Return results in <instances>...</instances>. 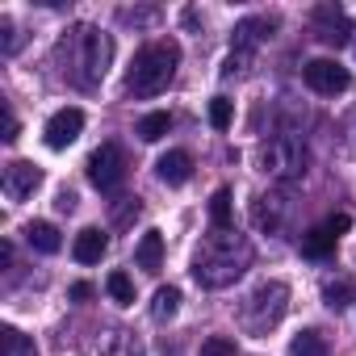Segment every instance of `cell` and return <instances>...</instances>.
Wrapping results in <instances>:
<instances>
[{
    "label": "cell",
    "instance_id": "cell-1",
    "mask_svg": "<svg viewBox=\"0 0 356 356\" xmlns=\"http://www.w3.org/2000/svg\"><path fill=\"white\" fill-rule=\"evenodd\" d=\"M248 264H252V243L243 235L214 231V235L202 239V248L193 256V277L206 289H227L248 273Z\"/></svg>",
    "mask_w": 356,
    "mask_h": 356
},
{
    "label": "cell",
    "instance_id": "cell-2",
    "mask_svg": "<svg viewBox=\"0 0 356 356\" xmlns=\"http://www.w3.org/2000/svg\"><path fill=\"white\" fill-rule=\"evenodd\" d=\"M176 67H181V42H176V38H155V42H147L134 55V63L126 72V92L155 97V92H163L172 84Z\"/></svg>",
    "mask_w": 356,
    "mask_h": 356
},
{
    "label": "cell",
    "instance_id": "cell-3",
    "mask_svg": "<svg viewBox=\"0 0 356 356\" xmlns=\"http://www.w3.org/2000/svg\"><path fill=\"white\" fill-rule=\"evenodd\" d=\"M72 42H76V67H80L76 80L84 88L101 84L105 72H109V63H113V38L105 30H97V26H76L72 30Z\"/></svg>",
    "mask_w": 356,
    "mask_h": 356
},
{
    "label": "cell",
    "instance_id": "cell-4",
    "mask_svg": "<svg viewBox=\"0 0 356 356\" xmlns=\"http://www.w3.org/2000/svg\"><path fill=\"white\" fill-rule=\"evenodd\" d=\"M285 310H289V285L285 281H264V285L252 289V298L243 306V327L264 335L268 327H277L285 318Z\"/></svg>",
    "mask_w": 356,
    "mask_h": 356
},
{
    "label": "cell",
    "instance_id": "cell-5",
    "mask_svg": "<svg viewBox=\"0 0 356 356\" xmlns=\"http://www.w3.org/2000/svg\"><path fill=\"white\" fill-rule=\"evenodd\" d=\"M260 172L273 176V181H298L306 172V147L289 134H277L260 147Z\"/></svg>",
    "mask_w": 356,
    "mask_h": 356
},
{
    "label": "cell",
    "instance_id": "cell-6",
    "mask_svg": "<svg viewBox=\"0 0 356 356\" xmlns=\"http://www.w3.org/2000/svg\"><path fill=\"white\" fill-rule=\"evenodd\" d=\"M122 176H126V155L118 143H101L92 155H88V181L101 189V193H113L122 185Z\"/></svg>",
    "mask_w": 356,
    "mask_h": 356
},
{
    "label": "cell",
    "instance_id": "cell-7",
    "mask_svg": "<svg viewBox=\"0 0 356 356\" xmlns=\"http://www.w3.org/2000/svg\"><path fill=\"white\" fill-rule=\"evenodd\" d=\"M302 80H306L318 97H339V92H348V84H352L348 67H339L335 59H310V63L302 67Z\"/></svg>",
    "mask_w": 356,
    "mask_h": 356
},
{
    "label": "cell",
    "instance_id": "cell-8",
    "mask_svg": "<svg viewBox=\"0 0 356 356\" xmlns=\"http://www.w3.org/2000/svg\"><path fill=\"white\" fill-rule=\"evenodd\" d=\"M80 130H84V113H80L76 105H67V109L51 113V122H47L42 138H47V147H51V151H67V147L80 138Z\"/></svg>",
    "mask_w": 356,
    "mask_h": 356
},
{
    "label": "cell",
    "instance_id": "cell-9",
    "mask_svg": "<svg viewBox=\"0 0 356 356\" xmlns=\"http://www.w3.org/2000/svg\"><path fill=\"white\" fill-rule=\"evenodd\" d=\"M38 185H42V168L38 163H30V159L5 163V197L9 202H26Z\"/></svg>",
    "mask_w": 356,
    "mask_h": 356
},
{
    "label": "cell",
    "instance_id": "cell-10",
    "mask_svg": "<svg viewBox=\"0 0 356 356\" xmlns=\"http://www.w3.org/2000/svg\"><path fill=\"white\" fill-rule=\"evenodd\" d=\"M314 34H318V42H327V47H343V42L352 38V22H348L343 9L318 5V9H314Z\"/></svg>",
    "mask_w": 356,
    "mask_h": 356
},
{
    "label": "cell",
    "instance_id": "cell-11",
    "mask_svg": "<svg viewBox=\"0 0 356 356\" xmlns=\"http://www.w3.org/2000/svg\"><path fill=\"white\" fill-rule=\"evenodd\" d=\"M155 176H159L163 185H185L189 176H193V155L189 151H168V155H159Z\"/></svg>",
    "mask_w": 356,
    "mask_h": 356
},
{
    "label": "cell",
    "instance_id": "cell-12",
    "mask_svg": "<svg viewBox=\"0 0 356 356\" xmlns=\"http://www.w3.org/2000/svg\"><path fill=\"white\" fill-rule=\"evenodd\" d=\"M273 30H277L273 17H243V22L235 26V51H248V55H252V47H256V42H268Z\"/></svg>",
    "mask_w": 356,
    "mask_h": 356
},
{
    "label": "cell",
    "instance_id": "cell-13",
    "mask_svg": "<svg viewBox=\"0 0 356 356\" xmlns=\"http://www.w3.org/2000/svg\"><path fill=\"white\" fill-rule=\"evenodd\" d=\"M105 252H109V239H105L101 227H84V231L76 235V243H72V256H76L80 264H101Z\"/></svg>",
    "mask_w": 356,
    "mask_h": 356
},
{
    "label": "cell",
    "instance_id": "cell-14",
    "mask_svg": "<svg viewBox=\"0 0 356 356\" xmlns=\"http://www.w3.org/2000/svg\"><path fill=\"white\" fill-rule=\"evenodd\" d=\"M134 264H138L143 273H159V268H163V235H159V231H147V235L138 239Z\"/></svg>",
    "mask_w": 356,
    "mask_h": 356
},
{
    "label": "cell",
    "instance_id": "cell-15",
    "mask_svg": "<svg viewBox=\"0 0 356 356\" xmlns=\"http://www.w3.org/2000/svg\"><path fill=\"white\" fill-rule=\"evenodd\" d=\"M26 243H30L34 252H42V256H55V252L63 248V235H59L55 222H30V227H26Z\"/></svg>",
    "mask_w": 356,
    "mask_h": 356
},
{
    "label": "cell",
    "instance_id": "cell-16",
    "mask_svg": "<svg viewBox=\"0 0 356 356\" xmlns=\"http://www.w3.org/2000/svg\"><path fill=\"white\" fill-rule=\"evenodd\" d=\"M0 356H38V348L17 327H5V331H0Z\"/></svg>",
    "mask_w": 356,
    "mask_h": 356
},
{
    "label": "cell",
    "instance_id": "cell-17",
    "mask_svg": "<svg viewBox=\"0 0 356 356\" xmlns=\"http://www.w3.org/2000/svg\"><path fill=\"white\" fill-rule=\"evenodd\" d=\"M176 310H181V289H176V285H163V289H155V302H151V318H155V323H168Z\"/></svg>",
    "mask_w": 356,
    "mask_h": 356
},
{
    "label": "cell",
    "instance_id": "cell-18",
    "mask_svg": "<svg viewBox=\"0 0 356 356\" xmlns=\"http://www.w3.org/2000/svg\"><path fill=\"white\" fill-rule=\"evenodd\" d=\"M302 252H306L310 260H323V256L335 252V235H331L327 227H314L310 235H302Z\"/></svg>",
    "mask_w": 356,
    "mask_h": 356
},
{
    "label": "cell",
    "instance_id": "cell-19",
    "mask_svg": "<svg viewBox=\"0 0 356 356\" xmlns=\"http://www.w3.org/2000/svg\"><path fill=\"white\" fill-rule=\"evenodd\" d=\"M210 222H214V231H231V227H235V214H231V189H218V193L210 197Z\"/></svg>",
    "mask_w": 356,
    "mask_h": 356
},
{
    "label": "cell",
    "instance_id": "cell-20",
    "mask_svg": "<svg viewBox=\"0 0 356 356\" xmlns=\"http://www.w3.org/2000/svg\"><path fill=\"white\" fill-rule=\"evenodd\" d=\"M289 356H327V339H323L314 327H306L302 335H293V343H289Z\"/></svg>",
    "mask_w": 356,
    "mask_h": 356
},
{
    "label": "cell",
    "instance_id": "cell-21",
    "mask_svg": "<svg viewBox=\"0 0 356 356\" xmlns=\"http://www.w3.org/2000/svg\"><path fill=\"white\" fill-rule=\"evenodd\" d=\"M281 202L285 197H256V227L260 231H277L281 227Z\"/></svg>",
    "mask_w": 356,
    "mask_h": 356
},
{
    "label": "cell",
    "instance_id": "cell-22",
    "mask_svg": "<svg viewBox=\"0 0 356 356\" xmlns=\"http://www.w3.org/2000/svg\"><path fill=\"white\" fill-rule=\"evenodd\" d=\"M168 130H172V118H168V113H147V118L138 122V130H134V134H138L143 143H159Z\"/></svg>",
    "mask_w": 356,
    "mask_h": 356
},
{
    "label": "cell",
    "instance_id": "cell-23",
    "mask_svg": "<svg viewBox=\"0 0 356 356\" xmlns=\"http://www.w3.org/2000/svg\"><path fill=\"white\" fill-rule=\"evenodd\" d=\"M105 289H109V298L118 302V306H134V281H130V273H109V281H105Z\"/></svg>",
    "mask_w": 356,
    "mask_h": 356
},
{
    "label": "cell",
    "instance_id": "cell-24",
    "mask_svg": "<svg viewBox=\"0 0 356 356\" xmlns=\"http://www.w3.org/2000/svg\"><path fill=\"white\" fill-rule=\"evenodd\" d=\"M101 356H147V352H143L138 335H130V331H118V335L109 339V348H105Z\"/></svg>",
    "mask_w": 356,
    "mask_h": 356
},
{
    "label": "cell",
    "instance_id": "cell-25",
    "mask_svg": "<svg viewBox=\"0 0 356 356\" xmlns=\"http://www.w3.org/2000/svg\"><path fill=\"white\" fill-rule=\"evenodd\" d=\"M352 298H356L352 281H331V285H323V302H327L331 310H343V306H348Z\"/></svg>",
    "mask_w": 356,
    "mask_h": 356
},
{
    "label": "cell",
    "instance_id": "cell-26",
    "mask_svg": "<svg viewBox=\"0 0 356 356\" xmlns=\"http://www.w3.org/2000/svg\"><path fill=\"white\" fill-rule=\"evenodd\" d=\"M231 122H235V105L227 97H214L210 101V126L214 130H231Z\"/></svg>",
    "mask_w": 356,
    "mask_h": 356
},
{
    "label": "cell",
    "instance_id": "cell-27",
    "mask_svg": "<svg viewBox=\"0 0 356 356\" xmlns=\"http://www.w3.org/2000/svg\"><path fill=\"white\" fill-rule=\"evenodd\" d=\"M197 356H239V348H235V339H227V335H210Z\"/></svg>",
    "mask_w": 356,
    "mask_h": 356
},
{
    "label": "cell",
    "instance_id": "cell-28",
    "mask_svg": "<svg viewBox=\"0 0 356 356\" xmlns=\"http://www.w3.org/2000/svg\"><path fill=\"white\" fill-rule=\"evenodd\" d=\"M248 63H252V55H248V51H231V59L222 63V76H227V80H231V76H243V72H248Z\"/></svg>",
    "mask_w": 356,
    "mask_h": 356
},
{
    "label": "cell",
    "instance_id": "cell-29",
    "mask_svg": "<svg viewBox=\"0 0 356 356\" xmlns=\"http://www.w3.org/2000/svg\"><path fill=\"white\" fill-rule=\"evenodd\" d=\"M0 30H5V42H0V51H5V55H13V51H17V34H13V22H9V17H0Z\"/></svg>",
    "mask_w": 356,
    "mask_h": 356
},
{
    "label": "cell",
    "instance_id": "cell-30",
    "mask_svg": "<svg viewBox=\"0 0 356 356\" xmlns=\"http://www.w3.org/2000/svg\"><path fill=\"white\" fill-rule=\"evenodd\" d=\"M323 227H327V231H331V235H335V239H339V235H343V231H348V227H352V218H348V214H331V218H327V222H323Z\"/></svg>",
    "mask_w": 356,
    "mask_h": 356
},
{
    "label": "cell",
    "instance_id": "cell-31",
    "mask_svg": "<svg viewBox=\"0 0 356 356\" xmlns=\"http://www.w3.org/2000/svg\"><path fill=\"white\" fill-rule=\"evenodd\" d=\"M17 138V118H13V109L5 105V143H13Z\"/></svg>",
    "mask_w": 356,
    "mask_h": 356
},
{
    "label": "cell",
    "instance_id": "cell-32",
    "mask_svg": "<svg viewBox=\"0 0 356 356\" xmlns=\"http://www.w3.org/2000/svg\"><path fill=\"white\" fill-rule=\"evenodd\" d=\"M55 206H59V210H76V193H67V189H63V193H59V202H55Z\"/></svg>",
    "mask_w": 356,
    "mask_h": 356
},
{
    "label": "cell",
    "instance_id": "cell-33",
    "mask_svg": "<svg viewBox=\"0 0 356 356\" xmlns=\"http://www.w3.org/2000/svg\"><path fill=\"white\" fill-rule=\"evenodd\" d=\"M72 298H76V302H84V298H92V285H84V281H80V285H72Z\"/></svg>",
    "mask_w": 356,
    "mask_h": 356
}]
</instances>
